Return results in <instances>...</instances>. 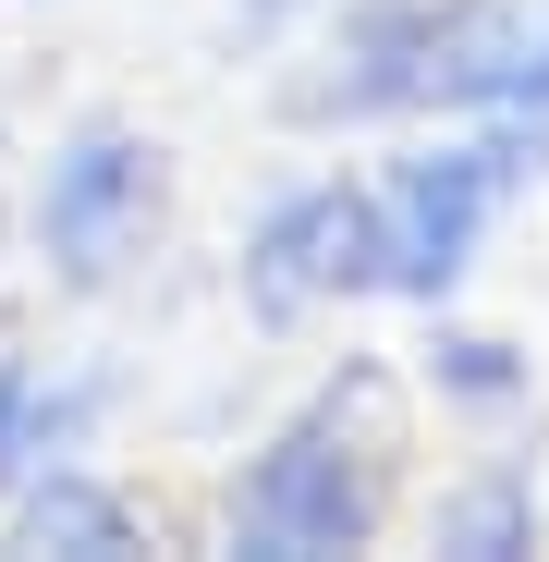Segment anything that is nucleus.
<instances>
[{
  "label": "nucleus",
  "mask_w": 549,
  "mask_h": 562,
  "mask_svg": "<svg viewBox=\"0 0 549 562\" xmlns=\"http://www.w3.org/2000/svg\"><path fill=\"white\" fill-rule=\"evenodd\" d=\"M379 526H391V380L342 367V380H318L244 452V477L220 502V538L244 562H342Z\"/></svg>",
  "instance_id": "obj_1"
},
{
  "label": "nucleus",
  "mask_w": 549,
  "mask_h": 562,
  "mask_svg": "<svg viewBox=\"0 0 549 562\" xmlns=\"http://www.w3.org/2000/svg\"><path fill=\"white\" fill-rule=\"evenodd\" d=\"M549 171V123L525 111H477V123H439L379 171V221H391V294L403 306H451L477 281L501 209Z\"/></svg>",
  "instance_id": "obj_2"
},
{
  "label": "nucleus",
  "mask_w": 549,
  "mask_h": 562,
  "mask_svg": "<svg viewBox=\"0 0 549 562\" xmlns=\"http://www.w3.org/2000/svg\"><path fill=\"white\" fill-rule=\"evenodd\" d=\"M391 294V221H379V171H306L256 209L244 233V306L256 318H318Z\"/></svg>",
  "instance_id": "obj_3"
},
{
  "label": "nucleus",
  "mask_w": 549,
  "mask_h": 562,
  "mask_svg": "<svg viewBox=\"0 0 549 562\" xmlns=\"http://www.w3.org/2000/svg\"><path fill=\"white\" fill-rule=\"evenodd\" d=\"M159 233V147L135 123H73L25 196V245L61 294H111Z\"/></svg>",
  "instance_id": "obj_4"
},
{
  "label": "nucleus",
  "mask_w": 549,
  "mask_h": 562,
  "mask_svg": "<svg viewBox=\"0 0 549 562\" xmlns=\"http://www.w3.org/2000/svg\"><path fill=\"white\" fill-rule=\"evenodd\" d=\"M427 13L439 0H342L318 25L306 74H294V123L342 135V123H415V86H427Z\"/></svg>",
  "instance_id": "obj_5"
},
{
  "label": "nucleus",
  "mask_w": 549,
  "mask_h": 562,
  "mask_svg": "<svg viewBox=\"0 0 549 562\" xmlns=\"http://www.w3.org/2000/svg\"><path fill=\"white\" fill-rule=\"evenodd\" d=\"M85 428H99V380H85V367L0 355V502H13L25 477H49V464H73Z\"/></svg>",
  "instance_id": "obj_6"
},
{
  "label": "nucleus",
  "mask_w": 549,
  "mask_h": 562,
  "mask_svg": "<svg viewBox=\"0 0 549 562\" xmlns=\"http://www.w3.org/2000/svg\"><path fill=\"white\" fill-rule=\"evenodd\" d=\"M0 514H13V550H61V562H135V550H147V514H135L85 452L49 464V477H25Z\"/></svg>",
  "instance_id": "obj_7"
},
{
  "label": "nucleus",
  "mask_w": 549,
  "mask_h": 562,
  "mask_svg": "<svg viewBox=\"0 0 549 562\" xmlns=\"http://www.w3.org/2000/svg\"><path fill=\"white\" fill-rule=\"evenodd\" d=\"M549 538V502H537V464H477L427 502V550H465V562H525Z\"/></svg>",
  "instance_id": "obj_8"
},
{
  "label": "nucleus",
  "mask_w": 549,
  "mask_h": 562,
  "mask_svg": "<svg viewBox=\"0 0 549 562\" xmlns=\"http://www.w3.org/2000/svg\"><path fill=\"white\" fill-rule=\"evenodd\" d=\"M427 392L451 404V416H513L525 392H537V367H525V342H501V330H427Z\"/></svg>",
  "instance_id": "obj_9"
},
{
  "label": "nucleus",
  "mask_w": 549,
  "mask_h": 562,
  "mask_svg": "<svg viewBox=\"0 0 549 562\" xmlns=\"http://www.w3.org/2000/svg\"><path fill=\"white\" fill-rule=\"evenodd\" d=\"M489 111H525V123H549V0H525V13H513V49H501Z\"/></svg>",
  "instance_id": "obj_10"
},
{
  "label": "nucleus",
  "mask_w": 549,
  "mask_h": 562,
  "mask_svg": "<svg viewBox=\"0 0 549 562\" xmlns=\"http://www.w3.org/2000/svg\"><path fill=\"white\" fill-rule=\"evenodd\" d=\"M0 233H13V221H0Z\"/></svg>",
  "instance_id": "obj_11"
}]
</instances>
